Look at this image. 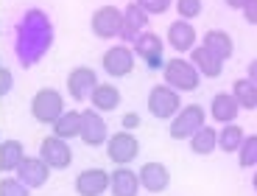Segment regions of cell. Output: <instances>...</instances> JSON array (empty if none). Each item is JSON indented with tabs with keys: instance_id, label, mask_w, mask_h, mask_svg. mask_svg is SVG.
Wrapping results in <instances>:
<instances>
[{
	"instance_id": "1",
	"label": "cell",
	"mask_w": 257,
	"mask_h": 196,
	"mask_svg": "<svg viewBox=\"0 0 257 196\" xmlns=\"http://www.w3.org/2000/svg\"><path fill=\"white\" fill-rule=\"evenodd\" d=\"M53 42V26L45 12L39 9H28L23 14V23L17 26V59L23 67L37 65L42 53L51 48Z\"/></svg>"
},
{
	"instance_id": "2",
	"label": "cell",
	"mask_w": 257,
	"mask_h": 196,
	"mask_svg": "<svg viewBox=\"0 0 257 196\" xmlns=\"http://www.w3.org/2000/svg\"><path fill=\"white\" fill-rule=\"evenodd\" d=\"M162 78H165L168 87H174L176 92H190L199 87L201 81V73L190 65V59H168L165 65H162Z\"/></svg>"
},
{
	"instance_id": "3",
	"label": "cell",
	"mask_w": 257,
	"mask_h": 196,
	"mask_svg": "<svg viewBox=\"0 0 257 196\" xmlns=\"http://www.w3.org/2000/svg\"><path fill=\"white\" fill-rule=\"evenodd\" d=\"M204 124H207V110L201 104H185L174 118H171L168 132H171L174 140H190Z\"/></svg>"
},
{
	"instance_id": "4",
	"label": "cell",
	"mask_w": 257,
	"mask_h": 196,
	"mask_svg": "<svg viewBox=\"0 0 257 196\" xmlns=\"http://www.w3.org/2000/svg\"><path fill=\"white\" fill-rule=\"evenodd\" d=\"M62 112H64V98H62V92L53 90V87H42V90H37V95L31 98V115L39 124H53Z\"/></svg>"
},
{
	"instance_id": "5",
	"label": "cell",
	"mask_w": 257,
	"mask_h": 196,
	"mask_svg": "<svg viewBox=\"0 0 257 196\" xmlns=\"http://www.w3.org/2000/svg\"><path fill=\"white\" fill-rule=\"evenodd\" d=\"M103 146H106V157H109L112 165H128V163H135V157L140 154V140L126 129L106 137Z\"/></svg>"
},
{
	"instance_id": "6",
	"label": "cell",
	"mask_w": 257,
	"mask_h": 196,
	"mask_svg": "<svg viewBox=\"0 0 257 196\" xmlns=\"http://www.w3.org/2000/svg\"><path fill=\"white\" fill-rule=\"evenodd\" d=\"M179 110H182V98L174 87L157 84L154 90L148 92V112H151L157 121H171Z\"/></svg>"
},
{
	"instance_id": "7",
	"label": "cell",
	"mask_w": 257,
	"mask_h": 196,
	"mask_svg": "<svg viewBox=\"0 0 257 196\" xmlns=\"http://www.w3.org/2000/svg\"><path fill=\"white\" fill-rule=\"evenodd\" d=\"M39 160L51 171H64V168H70V163H73V149L67 140L51 135L39 143Z\"/></svg>"
},
{
	"instance_id": "8",
	"label": "cell",
	"mask_w": 257,
	"mask_h": 196,
	"mask_svg": "<svg viewBox=\"0 0 257 196\" xmlns=\"http://www.w3.org/2000/svg\"><path fill=\"white\" fill-rule=\"evenodd\" d=\"M90 28L98 39H115L120 37V28H123V12L115 6H101L92 12L90 17Z\"/></svg>"
},
{
	"instance_id": "9",
	"label": "cell",
	"mask_w": 257,
	"mask_h": 196,
	"mask_svg": "<svg viewBox=\"0 0 257 196\" xmlns=\"http://www.w3.org/2000/svg\"><path fill=\"white\" fill-rule=\"evenodd\" d=\"M101 67L106 76L112 78H123L135 70V51L128 45H112L109 51H103L101 56Z\"/></svg>"
},
{
	"instance_id": "10",
	"label": "cell",
	"mask_w": 257,
	"mask_h": 196,
	"mask_svg": "<svg viewBox=\"0 0 257 196\" xmlns=\"http://www.w3.org/2000/svg\"><path fill=\"white\" fill-rule=\"evenodd\" d=\"M78 137L84 140V146H103L106 137H109V129H106V121L101 118L98 110H81V129H78Z\"/></svg>"
},
{
	"instance_id": "11",
	"label": "cell",
	"mask_w": 257,
	"mask_h": 196,
	"mask_svg": "<svg viewBox=\"0 0 257 196\" xmlns=\"http://www.w3.org/2000/svg\"><path fill=\"white\" fill-rule=\"evenodd\" d=\"M98 84H101V81H98V73L87 65L73 67L70 76H67V92H70L73 101H90L92 90H95Z\"/></svg>"
},
{
	"instance_id": "12",
	"label": "cell",
	"mask_w": 257,
	"mask_h": 196,
	"mask_svg": "<svg viewBox=\"0 0 257 196\" xmlns=\"http://www.w3.org/2000/svg\"><path fill=\"white\" fill-rule=\"evenodd\" d=\"M162 37L154 31H143L140 37L135 39V56H140L148 67H162Z\"/></svg>"
},
{
	"instance_id": "13",
	"label": "cell",
	"mask_w": 257,
	"mask_h": 196,
	"mask_svg": "<svg viewBox=\"0 0 257 196\" xmlns=\"http://www.w3.org/2000/svg\"><path fill=\"white\" fill-rule=\"evenodd\" d=\"M120 12H123V28H120L123 42H135L143 31H148V14L137 6L135 0H132L128 6H123Z\"/></svg>"
},
{
	"instance_id": "14",
	"label": "cell",
	"mask_w": 257,
	"mask_h": 196,
	"mask_svg": "<svg viewBox=\"0 0 257 196\" xmlns=\"http://www.w3.org/2000/svg\"><path fill=\"white\" fill-rule=\"evenodd\" d=\"M109 190V171L87 168L76 176V193L78 196H101Z\"/></svg>"
},
{
	"instance_id": "15",
	"label": "cell",
	"mask_w": 257,
	"mask_h": 196,
	"mask_svg": "<svg viewBox=\"0 0 257 196\" xmlns=\"http://www.w3.org/2000/svg\"><path fill=\"white\" fill-rule=\"evenodd\" d=\"M48 176H51V168H48L39 157H23V163L17 165V179L26 188H42L48 182Z\"/></svg>"
},
{
	"instance_id": "16",
	"label": "cell",
	"mask_w": 257,
	"mask_h": 196,
	"mask_svg": "<svg viewBox=\"0 0 257 196\" xmlns=\"http://www.w3.org/2000/svg\"><path fill=\"white\" fill-rule=\"evenodd\" d=\"M137 176H140V188L148 190V193H162V190H168V185H171V171L165 168L162 163H146L140 171H137Z\"/></svg>"
},
{
	"instance_id": "17",
	"label": "cell",
	"mask_w": 257,
	"mask_h": 196,
	"mask_svg": "<svg viewBox=\"0 0 257 196\" xmlns=\"http://www.w3.org/2000/svg\"><path fill=\"white\" fill-rule=\"evenodd\" d=\"M196 39H199V34H196V28L187 20H174L168 26V45L176 53H190L196 48Z\"/></svg>"
},
{
	"instance_id": "18",
	"label": "cell",
	"mask_w": 257,
	"mask_h": 196,
	"mask_svg": "<svg viewBox=\"0 0 257 196\" xmlns=\"http://www.w3.org/2000/svg\"><path fill=\"white\" fill-rule=\"evenodd\" d=\"M109 190H112V196H137L143 190L140 176L128 168V165H117L109 174Z\"/></svg>"
},
{
	"instance_id": "19",
	"label": "cell",
	"mask_w": 257,
	"mask_h": 196,
	"mask_svg": "<svg viewBox=\"0 0 257 196\" xmlns=\"http://www.w3.org/2000/svg\"><path fill=\"white\" fill-rule=\"evenodd\" d=\"M238 112H240V104H238V98L232 95V92H215V95H212V104H210L212 121H218L221 126L235 124Z\"/></svg>"
},
{
	"instance_id": "20",
	"label": "cell",
	"mask_w": 257,
	"mask_h": 196,
	"mask_svg": "<svg viewBox=\"0 0 257 196\" xmlns=\"http://www.w3.org/2000/svg\"><path fill=\"white\" fill-rule=\"evenodd\" d=\"M190 65L207 78H218L221 70H224V59H218L212 51H207L204 45H196L190 51Z\"/></svg>"
},
{
	"instance_id": "21",
	"label": "cell",
	"mask_w": 257,
	"mask_h": 196,
	"mask_svg": "<svg viewBox=\"0 0 257 196\" xmlns=\"http://www.w3.org/2000/svg\"><path fill=\"white\" fill-rule=\"evenodd\" d=\"M201 45L207 48V51H212L218 59H229L232 53H235V42H232V37L226 31H221V28H212V31L204 34V39H201Z\"/></svg>"
},
{
	"instance_id": "22",
	"label": "cell",
	"mask_w": 257,
	"mask_h": 196,
	"mask_svg": "<svg viewBox=\"0 0 257 196\" xmlns=\"http://www.w3.org/2000/svg\"><path fill=\"white\" fill-rule=\"evenodd\" d=\"M90 104H92V110H98V112H112V110H117V107H120V90H117V87H112V84H103V81H101V84L92 90Z\"/></svg>"
},
{
	"instance_id": "23",
	"label": "cell",
	"mask_w": 257,
	"mask_h": 196,
	"mask_svg": "<svg viewBox=\"0 0 257 196\" xmlns=\"http://www.w3.org/2000/svg\"><path fill=\"white\" fill-rule=\"evenodd\" d=\"M51 126H53V135L62 137V140L78 137V129H81V112H78V110H64Z\"/></svg>"
},
{
	"instance_id": "24",
	"label": "cell",
	"mask_w": 257,
	"mask_h": 196,
	"mask_svg": "<svg viewBox=\"0 0 257 196\" xmlns=\"http://www.w3.org/2000/svg\"><path fill=\"white\" fill-rule=\"evenodd\" d=\"M215 149H218V132L212 129L210 124H204L196 135L190 137V151H193V154L207 157V154H212Z\"/></svg>"
},
{
	"instance_id": "25",
	"label": "cell",
	"mask_w": 257,
	"mask_h": 196,
	"mask_svg": "<svg viewBox=\"0 0 257 196\" xmlns=\"http://www.w3.org/2000/svg\"><path fill=\"white\" fill-rule=\"evenodd\" d=\"M26 157V146L20 140H6L0 143V171H17V165Z\"/></svg>"
},
{
	"instance_id": "26",
	"label": "cell",
	"mask_w": 257,
	"mask_h": 196,
	"mask_svg": "<svg viewBox=\"0 0 257 196\" xmlns=\"http://www.w3.org/2000/svg\"><path fill=\"white\" fill-rule=\"evenodd\" d=\"M243 129H240L238 124H224L218 132V149L224 151V154H238L240 143H243Z\"/></svg>"
},
{
	"instance_id": "27",
	"label": "cell",
	"mask_w": 257,
	"mask_h": 196,
	"mask_svg": "<svg viewBox=\"0 0 257 196\" xmlns=\"http://www.w3.org/2000/svg\"><path fill=\"white\" fill-rule=\"evenodd\" d=\"M232 95L238 98L240 110H257V84L249 81V78H238L235 84H232Z\"/></svg>"
},
{
	"instance_id": "28",
	"label": "cell",
	"mask_w": 257,
	"mask_h": 196,
	"mask_svg": "<svg viewBox=\"0 0 257 196\" xmlns=\"http://www.w3.org/2000/svg\"><path fill=\"white\" fill-rule=\"evenodd\" d=\"M238 163L243 165V168L257 165V135L243 137V143H240V149H238Z\"/></svg>"
},
{
	"instance_id": "29",
	"label": "cell",
	"mask_w": 257,
	"mask_h": 196,
	"mask_svg": "<svg viewBox=\"0 0 257 196\" xmlns=\"http://www.w3.org/2000/svg\"><path fill=\"white\" fill-rule=\"evenodd\" d=\"M174 6H176V12H179V20H196L201 14V9H204V3L201 0H174Z\"/></svg>"
},
{
	"instance_id": "30",
	"label": "cell",
	"mask_w": 257,
	"mask_h": 196,
	"mask_svg": "<svg viewBox=\"0 0 257 196\" xmlns=\"http://www.w3.org/2000/svg\"><path fill=\"white\" fill-rule=\"evenodd\" d=\"M0 196H31V188H26L17 176H3L0 179Z\"/></svg>"
},
{
	"instance_id": "31",
	"label": "cell",
	"mask_w": 257,
	"mask_h": 196,
	"mask_svg": "<svg viewBox=\"0 0 257 196\" xmlns=\"http://www.w3.org/2000/svg\"><path fill=\"white\" fill-rule=\"evenodd\" d=\"M135 3L148 14V17H151V14H165L168 9L174 6V0H135Z\"/></svg>"
},
{
	"instance_id": "32",
	"label": "cell",
	"mask_w": 257,
	"mask_h": 196,
	"mask_svg": "<svg viewBox=\"0 0 257 196\" xmlns=\"http://www.w3.org/2000/svg\"><path fill=\"white\" fill-rule=\"evenodd\" d=\"M14 81H12V73L6 70V67H0V95H6V92H12Z\"/></svg>"
},
{
	"instance_id": "33",
	"label": "cell",
	"mask_w": 257,
	"mask_h": 196,
	"mask_svg": "<svg viewBox=\"0 0 257 196\" xmlns=\"http://www.w3.org/2000/svg\"><path fill=\"white\" fill-rule=\"evenodd\" d=\"M120 124H123V129H126V132H132V129L140 126V115H137V112H126V115L120 118Z\"/></svg>"
},
{
	"instance_id": "34",
	"label": "cell",
	"mask_w": 257,
	"mask_h": 196,
	"mask_svg": "<svg viewBox=\"0 0 257 196\" xmlns=\"http://www.w3.org/2000/svg\"><path fill=\"white\" fill-rule=\"evenodd\" d=\"M243 17H246L249 26H257V0H249L243 6Z\"/></svg>"
},
{
	"instance_id": "35",
	"label": "cell",
	"mask_w": 257,
	"mask_h": 196,
	"mask_svg": "<svg viewBox=\"0 0 257 196\" xmlns=\"http://www.w3.org/2000/svg\"><path fill=\"white\" fill-rule=\"evenodd\" d=\"M246 78H249V81H254V84H257V59H254V62H251L249 67H246Z\"/></svg>"
},
{
	"instance_id": "36",
	"label": "cell",
	"mask_w": 257,
	"mask_h": 196,
	"mask_svg": "<svg viewBox=\"0 0 257 196\" xmlns=\"http://www.w3.org/2000/svg\"><path fill=\"white\" fill-rule=\"evenodd\" d=\"M224 3H226L229 9H240V12H243V6L249 3V0H224Z\"/></svg>"
},
{
	"instance_id": "37",
	"label": "cell",
	"mask_w": 257,
	"mask_h": 196,
	"mask_svg": "<svg viewBox=\"0 0 257 196\" xmlns=\"http://www.w3.org/2000/svg\"><path fill=\"white\" fill-rule=\"evenodd\" d=\"M251 182H254V188H257V174H254V179H251Z\"/></svg>"
},
{
	"instance_id": "38",
	"label": "cell",
	"mask_w": 257,
	"mask_h": 196,
	"mask_svg": "<svg viewBox=\"0 0 257 196\" xmlns=\"http://www.w3.org/2000/svg\"><path fill=\"white\" fill-rule=\"evenodd\" d=\"M0 67H3V59H0Z\"/></svg>"
},
{
	"instance_id": "39",
	"label": "cell",
	"mask_w": 257,
	"mask_h": 196,
	"mask_svg": "<svg viewBox=\"0 0 257 196\" xmlns=\"http://www.w3.org/2000/svg\"><path fill=\"white\" fill-rule=\"evenodd\" d=\"M0 143H3V140H0Z\"/></svg>"
}]
</instances>
